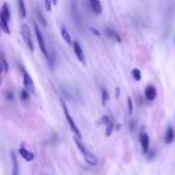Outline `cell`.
Returning a JSON list of instances; mask_svg holds the SVG:
<instances>
[{"label":"cell","instance_id":"cell-1","mask_svg":"<svg viewBox=\"0 0 175 175\" xmlns=\"http://www.w3.org/2000/svg\"><path fill=\"white\" fill-rule=\"evenodd\" d=\"M61 106H62V110H64L65 118H66V120H67V122H68V126H70V128H71V131L74 133V137L82 138L81 131H79V128L77 127L76 122H74V120L72 119V116H71V114H70V110L67 109V106H66V103H65L64 100H61Z\"/></svg>","mask_w":175,"mask_h":175},{"label":"cell","instance_id":"cell-2","mask_svg":"<svg viewBox=\"0 0 175 175\" xmlns=\"http://www.w3.org/2000/svg\"><path fill=\"white\" fill-rule=\"evenodd\" d=\"M22 36H23V40L25 42L27 47L30 49V52H34V43L31 40V34H30V30L27 24H23L22 25Z\"/></svg>","mask_w":175,"mask_h":175},{"label":"cell","instance_id":"cell-3","mask_svg":"<svg viewBox=\"0 0 175 175\" xmlns=\"http://www.w3.org/2000/svg\"><path fill=\"white\" fill-rule=\"evenodd\" d=\"M34 29H35V34H36V37H37V42H39V46H40L41 52L45 54L46 56H48L47 47H46V42H45V39H43V35H42L40 28L37 27L36 23H34Z\"/></svg>","mask_w":175,"mask_h":175},{"label":"cell","instance_id":"cell-4","mask_svg":"<svg viewBox=\"0 0 175 175\" xmlns=\"http://www.w3.org/2000/svg\"><path fill=\"white\" fill-rule=\"evenodd\" d=\"M22 71H23V84H24V89L28 90L29 93H35V84L33 79H31V77H30V74L28 73L27 71L24 70V68H22Z\"/></svg>","mask_w":175,"mask_h":175},{"label":"cell","instance_id":"cell-5","mask_svg":"<svg viewBox=\"0 0 175 175\" xmlns=\"http://www.w3.org/2000/svg\"><path fill=\"white\" fill-rule=\"evenodd\" d=\"M139 141H141V149H143V152H144V154H148L149 145H150V141H149L148 133H146L144 130H141V135H139Z\"/></svg>","mask_w":175,"mask_h":175},{"label":"cell","instance_id":"cell-6","mask_svg":"<svg viewBox=\"0 0 175 175\" xmlns=\"http://www.w3.org/2000/svg\"><path fill=\"white\" fill-rule=\"evenodd\" d=\"M73 50L74 54L77 56V59L81 61L82 64H85V56H84V52H83V48H82L81 43L78 41H74L73 42Z\"/></svg>","mask_w":175,"mask_h":175},{"label":"cell","instance_id":"cell-7","mask_svg":"<svg viewBox=\"0 0 175 175\" xmlns=\"http://www.w3.org/2000/svg\"><path fill=\"white\" fill-rule=\"evenodd\" d=\"M71 13H72L74 23H76L78 27H81L82 25V17H81V14H79V11H78V6H77V4H76L74 1L71 3Z\"/></svg>","mask_w":175,"mask_h":175},{"label":"cell","instance_id":"cell-8","mask_svg":"<svg viewBox=\"0 0 175 175\" xmlns=\"http://www.w3.org/2000/svg\"><path fill=\"white\" fill-rule=\"evenodd\" d=\"M157 96V90L154 85H148L145 88V97L148 98L149 101H154Z\"/></svg>","mask_w":175,"mask_h":175},{"label":"cell","instance_id":"cell-9","mask_svg":"<svg viewBox=\"0 0 175 175\" xmlns=\"http://www.w3.org/2000/svg\"><path fill=\"white\" fill-rule=\"evenodd\" d=\"M18 154H19V155L28 162H31L33 160H34V154H33V152H30V151L27 150L25 148H23V146L18 149Z\"/></svg>","mask_w":175,"mask_h":175},{"label":"cell","instance_id":"cell-10","mask_svg":"<svg viewBox=\"0 0 175 175\" xmlns=\"http://www.w3.org/2000/svg\"><path fill=\"white\" fill-rule=\"evenodd\" d=\"M84 160L87 162L88 164H90V166H97V158H96V156L94 154H91L89 150H87V152L84 154Z\"/></svg>","mask_w":175,"mask_h":175},{"label":"cell","instance_id":"cell-11","mask_svg":"<svg viewBox=\"0 0 175 175\" xmlns=\"http://www.w3.org/2000/svg\"><path fill=\"white\" fill-rule=\"evenodd\" d=\"M174 138H175L174 128H173V126H168L166 133H164V141H166L167 144H170V143H173Z\"/></svg>","mask_w":175,"mask_h":175},{"label":"cell","instance_id":"cell-12","mask_svg":"<svg viewBox=\"0 0 175 175\" xmlns=\"http://www.w3.org/2000/svg\"><path fill=\"white\" fill-rule=\"evenodd\" d=\"M89 5H90V7H91V10H93L94 13L100 14L102 12V5L98 0H90V1H89Z\"/></svg>","mask_w":175,"mask_h":175},{"label":"cell","instance_id":"cell-13","mask_svg":"<svg viewBox=\"0 0 175 175\" xmlns=\"http://www.w3.org/2000/svg\"><path fill=\"white\" fill-rule=\"evenodd\" d=\"M0 19L6 20L7 23H8V20L11 19V12H10L6 4L3 5V10H1V13H0Z\"/></svg>","mask_w":175,"mask_h":175},{"label":"cell","instance_id":"cell-14","mask_svg":"<svg viewBox=\"0 0 175 175\" xmlns=\"http://www.w3.org/2000/svg\"><path fill=\"white\" fill-rule=\"evenodd\" d=\"M106 34H107V36L109 37V39L118 41V42H121V37H120L119 34H118L116 31H114L113 29H110V28H106Z\"/></svg>","mask_w":175,"mask_h":175},{"label":"cell","instance_id":"cell-15","mask_svg":"<svg viewBox=\"0 0 175 175\" xmlns=\"http://www.w3.org/2000/svg\"><path fill=\"white\" fill-rule=\"evenodd\" d=\"M11 158H12V175H19V168H18V161L14 152H11Z\"/></svg>","mask_w":175,"mask_h":175},{"label":"cell","instance_id":"cell-16","mask_svg":"<svg viewBox=\"0 0 175 175\" xmlns=\"http://www.w3.org/2000/svg\"><path fill=\"white\" fill-rule=\"evenodd\" d=\"M104 121H106V135H110L113 132V128H114L113 121L108 116H104Z\"/></svg>","mask_w":175,"mask_h":175},{"label":"cell","instance_id":"cell-17","mask_svg":"<svg viewBox=\"0 0 175 175\" xmlns=\"http://www.w3.org/2000/svg\"><path fill=\"white\" fill-rule=\"evenodd\" d=\"M60 33H61V36H62V39H64V41L66 42V43H72V40H71V35H70V33L67 31V29L65 27H61L60 28Z\"/></svg>","mask_w":175,"mask_h":175},{"label":"cell","instance_id":"cell-18","mask_svg":"<svg viewBox=\"0 0 175 175\" xmlns=\"http://www.w3.org/2000/svg\"><path fill=\"white\" fill-rule=\"evenodd\" d=\"M74 143L77 144V148L79 149V151L82 152V155H84L85 152H87V150L88 149L84 146V144L82 143V141H81V138H78V137H74Z\"/></svg>","mask_w":175,"mask_h":175},{"label":"cell","instance_id":"cell-19","mask_svg":"<svg viewBox=\"0 0 175 175\" xmlns=\"http://www.w3.org/2000/svg\"><path fill=\"white\" fill-rule=\"evenodd\" d=\"M17 5H18V10H19L20 17H22V18H25V17H27V10H25V6H24V1L18 0Z\"/></svg>","mask_w":175,"mask_h":175},{"label":"cell","instance_id":"cell-20","mask_svg":"<svg viewBox=\"0 0 175 175\" xmlns=\"http://www.w3.org/2000/svg\"><path fill=\"white\" fill-rule=\"evenodd\" d=\"M0 60H1V67H3L4 73H7V71H8V64H7L4 52H1V58H0Z\"/></svg>","mask_w":175,"mask_h":175},{"label":"cell","instance_id":"cell-21","mask_svg":"<svg viewBox=\"0 0 175 175\" xmlns=\"http://www.w3.org/2000/svg\"><path fill=\"white\" fill-rule=\"evenodd\" d=\"M0 25H1V29H3V31H4L5 34H10V33H11V31H10V28H8V24H7L6 20L0 19Z\"/></svg>","mask_w":175,"mask_h":175},{"label":"cell","instance_id":"cell-22","mask_svg":"<svg viewBox=\"0 0 175 175\" xmlns=\"http://www.w3.org/2000/svg\"><path fill=\"white\" fill-rule=\"evenodd\" d=\"M29 97H30V93H29L28 90H25V89L20 90V98H22L23 101H28Z\"/></svg>","mask_w":175,"mask_h":175},{"label":"cell","instance_id":"cell-23","mask_svg":"<svg viewBox=\"0 0 175 175\" xmlns=\"http://www.w3.org/2000/svg\"><path fill=\"white\" fill-rule=\"evenodd\" d=\"M132 74H133V78H135V81H141V71L138 70V68H135L133 71H132Z\"/></svg>","mask_w":175,"mask_h":175},{"label":"cell","instance_id":"cell-24","mask_svg":"<svg viewBox=\"0 0 175 175\" xmlns=\"http://www.w3.org/2000/svg\"><path fill=\"white\" fill-rule=\"evenodd\" d=\"M127 110L128 114H132V112H133V103H132L131 97H127Z\"/></svg>","mask_w":175,"mask_h":175},{"label":"cell","instance_id":"cell-25","mask_svg":"<svg viewBox=\"0 0 175 175\" xmlns=\"http://www.w3.org/2000/svg\"><path fill=\"white\" fill-rule=\"evenodd\" d=\"M37 17H39V20L41 22V24H42L43 27H46V25H47V23H46V19H45V17H43V16H42V13H41L40 8L37 10Z\"/></svg>","mask_w":175,"mask_h":175},{"label":"cell","instance_id":"cell-26","mask_svg":"<svg viewBox=\"0 0 175 175\" xmlns=\"http://www.w3.org/2000/svg\"><path fill=\"white\" fill-rule=\"evenodd\" d=\"M108 101V93L106 89H102V103L106 104V102Z\"/></svg>","mask_w":175,"mask_h":175},{"label":"cell","instance_id":"cell-27","mask_svg":"<svg viewBox=\"0 0 175 175\" xmlns=\"http://www.w3.org/2000/svg\"><path fill=\"white\" fill-rule=\"evenodd\" d=\"M52 4H53V3L49 1V0H46V1H45V6H46V10H47L48 12L52 11Z\"/></svg>","mask_w":175,"mask_h":175}]
</instances>
